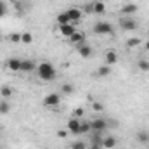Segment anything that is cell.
Wrapping results in <instances>:
<instances>
[{"label":"cell","instance_id":"cell-33","mask_svg":"<svg viewBox=\"0 0 149 149\" xmlns=\"http://www.w3.org/2000/svg\"><path fill=\"white\" fill-rule=\"evenodd\" d=\"M87 149H102V146H99V144H88Z\"/></svg>","mask_w":149,"mask_h":149},{"label":"cell","instance_id":"cell-2","mask_svg":"<svg viewBox=\"0 0 149 149\" xmlns=\"http://www.w3.org/2000/svg\"><path fill=\"white\" fill-rule=\"evenodd\" d=\"M137 21L132 17V16H123L121 19H120V28L121 30H125V31H134V30H137Z\"/></svg>","mask_w":149,"mask_h":149},{"label":"cell","instance_id":"cell-22","mask_svg":"<svg viewBox=\"0 0 149 149\" xmlns=\"http://www.w3.org/2000/svg\"><path fill=\"white\" fill-rule=\"evenodd\" d=\"M61 92L66 94V95H70V94L74 92V87L71 85V83H63V85H61Z\"/></svg>","mask_w":149,"mask_h":149},{"label":"cell","instance_id":"cell-16","mask_svg":"<svg viewBox=\"0 0 149 149\" xmlns=\"http://www.w3.org/2000/svg\"><path fill=\"white\" fill-rule=\"evenodd\" d=\"M137 141L141 144H149V132L148 130H139L137 132Z\"/></svg>","mask_w":149,"mask_h":149},{"label":"cell","instance_id":"cell-12","mask_svg":"<svg viewBox=\"0 0 149 149\" xmlns=\"http://www.w3.org/2000/svg\"><path fill=\"white\" fill-rule=\"evenodd\" d=\"M68 132L80 135V120H78V118H74L73 116V118L68 121Z\"/></svg>","mask_w":149,"mask_h":149},{"label":"cell","instance_id":"cell-29","mask_svg":"<svg viewBox=\"0 0 149 149\" xmlns=\"http://www.w3.org/2000/svg\"><path fill=\"white\" fill-rule=\"evenodd\" d=\"M10 42H14V43H19L21 42V33H10Z\"/></svg>","mask_w":149,"mask_h":149},{"label":"cell","instance_id":"cell-31","mask_svg":"<svg viewBox=\"0 0 149 149\" xmlns=\"http://www.w3.org/2000/svg\"><path fill=\"white\" fill-rule=\"evenodd\" d=\"M83 113H85V111H83V108H78V109H74V111H73V116H74V118H80Z\"/></svg>","mask_w":149,"mask_h":149},{"label":"cell","instance_id":"cell-26","mask_svg":"<svg viewBox=\"0 0 149 149\" xmlns=\"http://www.w3.org/2000/svg\"><path fill=\"white\" fill-rule=\"evenodd\" d=\"M71 149H87V142H83V141H76L71 144Z\"/></svg>","mask_w":149,"mask_h":149},{"label":"cell","instance_id":"cell-32","mask_svg":"<svg viewBox=\"0 0 149 149\" xmlns=\"http://www.w3.org/2000/svg\"><path fill=\"white\" fill-rule=\"evenodd\" d=\"M57 137H59V139H66V137H68V130H59V132H57Z\"/></svg>","mask_w":149,"mask_h":149},{"label":"cell","instance_id":"cell-15","mask_svg":"<svg viewBox=\"0 0 149 149\" xmlns=\"http://www.w3.org/2000/svg\"><path fill=\"white\" fill-rule=\"evenodd\" d=\"M121 12H123V16H132V14L137 12V5L135 3H127V5H123Z\"/></svg>","mask_w":149,"mask_h":149},{"label":"cell","instance_id":"cell-34","mask_svg":"<svg viewBox=\"0 0 149 149\" xmlns=\"http://www.w3.org/2000/svg\"><path fill=\"white\" fill-rule=\"evenodd\" d=\"M144 47H146V50H149V40L146 42V43H144Z\"/></svg>","mask_w":149,"mask_h":149},{"label":"cell","instance_id":"cell-1","mask_svg":"<svg viewBox=\"0 0 149 149\" xmlns=\"http://www.w3.org/2000/svg\"><path fill=\"white\" fill-rule=\"evenodd\" d=\"M37 74L40 80H43V81H52V80H56V68L50 64V63H40L37 66Z\"/></svg>","mask_w":149,"mask_h":149},{"label":"cell","instance_id":"cell-19","mask_svg":"<svg viewBox=\"0 0 149 149\" xmlns=\"http://www.w3.org/2000/svg\"><path fill=\"white\" fill-rule=\"evenodd\" d=\"M9 111H10L9 101H7V99H2V101H0V114H7Z\"/></svg>","mask_w":149,"mask_h":149},{"label":"cell","instance_id":"cell-36","mask_svg":"<svg viewBox=\"0 0 149 149\" xmlns=\"http://www.w3.org/2000/svg\"><path fill=\"white\" fill-rule=\"evenodd\" d=\"M0 2H5V0H0Z\"/></svg>","mask_w":149,"mask_h":149},{"label":"cell","instance_id":"cell-35","mask_svg":"<svg viewBox=\"0 0 149 149\" xmlns=\"http://www.w3.org/2000/svg\"><path fill=\"white\" fill-rule=\"evenodd\" d=\"M9 2H10V3H17L19 0H9Z\"/></svg>","mask_w":149,"mask_h":149},{"label":"cell","instance_id":"cell-5","mask_svg":"<svg viewBox=\"0 0 149 149\" xmlns=\"http://www.w3.org/2000/svg\"><path fill=\"white\" fill-rule=\"evenodd\" d=\"M59 102H61V97L56 92H52V94L43 97V106H47V108H56V106H59Z\"/></svg>","mask_w":149,"mask_h":149},{"label":"cell","instance_id":"cell-25","mask_svg":"<svg viewBox=\"0 0 149 149\" xmlns=\"http://www.w3.org/2000/svg\"><path fill=\"white\" fill-rule=\"evenodd\" d=\"M141 43H142L141 38H128V40H127V47H137V45H141Z\"/></svg>","mask_w":149,"mask_h":149},{"label":"cell","instance_id":"cell-14","mask_svg":"<svg viewBox=\"0 0 149 149\" xmlns=\"http://www.w3.org/2000/svg\"><path fill=\"white\" fill-rule=\"evenodd\" d=\"M118 63V54L114 52V50H109V52H106V56H104V64H108V66H113V64H116Z\"/></svg>","mask_w":149,"mask_h":149},{"label":"cell","instance_id":"cell-13","mask_svg":"<svg viewBox=\"0 0 149 149\" xmlns=\"http://www.w3.org/2000/svg\"><path fill=\"white\" fill-rule=\"evenodd\" d=\"M70 42L73 43L74 47H76V45H81V43H85V33H81V31H74L73 35L70 37Z\"/></svg>","mask_w":149,"mask_h":149},{"label":"cell","instance_id":"cell-24","mask_svg":"<svg viewBox=\"0 0 149 149\" xmlns=\"http://www.w3.org/2000/svg\"><path fill=\"white\" fill-rule=\"evenodd\" d=\"M21 42L23 43H33V35L31 33H28V31H24V33H21Z\"/></svg>","mask_w":149,"mask_h":149},{"label":"cell","instance_id":"cell-27","mask_svg":"<svg viewBox=\"0 0 149 149\" xmlns=\"http://www.w3.org/2000/svg\"><path fill=\"white\" fill-rule=\"evenodd\" d=\"M139 70H142V71H149V61H139Z\"/></svg>","mask_w":149,"mask_h":149},{"label":"cell","instance_id":"cell-3","mask_svg":"<svg viewBox=\"0 0 149 149\" xmlns=\"http://www.w3.org/2000/svg\"><path fill=\"white\" fill-rule=\"evenodd\" d=\"M94 33L97 35H113V24L106 21H97L94 24Z\"/></svg>","mask_w":149,"mask_h":149},{"label":"cell","instance_id":"cell-30","mask_svg":"<svg viewBox=\"0 0 149 149\" xmlns=\"http://www.w3.org/2000/svg\"><path fill=\"white\" fill-rule=\"evenodd\" d=\"M5 14H7V5H5V2H0V17Z\"/></svg>","mask_w":149,"mask_h":149},{"label":"cell","instance_id":"cell-7","mask_svg":"<svg viewBox=\"0 0 149 149\" xmlns=\"http://www.w3.org/2000/svg\"><path fill=\"white\" fill-rule=\"evenodd\" d=\"M35 70H37L35 61H31V59H21V71L23 73H31Z\"/></svg>","mask_w":149,"mask_h":149},{"label":"cell","instance_id":"cell-21","mask_svg":"<svg viewBox=\"0 0 149 149\" xmlns=\"http://www.w3.org/2000/svg\"><path fill=\"white\" fill-rule=\"evenodd\" d=\"M88 132H92L90 121H80V134H88Z\"/></svg>","mask_w":149,"mask_h":149},{"label":"cell","instance_id":"cell-8","mask_svg":"<svg viewBox=\"0 0 149 149\" xmlns=\"http://www.w3.org/2000/svg\"><path fill=\"white\" fill-rule=\"evenodd\" d=\"M74 31H76V28H74L73 23H68V24H61V26H59V33L66 38H70Z\"/></svg>","mask_w":149,"mask_h":149},{"label":"cell","instance_id":"cell-11","mask_svg":"<svg viewBox=\"0 0 149 149\" xmlns=\"http://www.w3.org/2000/svg\"><path fill=\"white\" fill-rule=\"evenodd\" d=\"M7 68L10 70V71H21V59H17V57H9L7 59Z\"/></svg>","mask_w":149,"mask_h":149},{"label":"cell","instance_id":"cell-23","mask_svg":"<svg viewBox=\"0 0 149 149\" xmlns=\"http://www.w3.org/2000/svg\"><path fill=\"white\" fill-rule=\"evenodd\" d=\"M109 73H111V66H108V64H104L97 70V76H108Z\"/></svg>","mask_w":149,"mask_h":149},{"label":"cell","instance_id":"cell-9","mask_svg":"<svg viewBox=\"0 0 149 149\" xmlns=\"http://www.w3.org/2000/svg\"><path fill=\"white\" fill-rule=\"evenodd\" d=\"M66 14H68V17H70V21H71V23H80V21H81V16H83L81 9H76V7L70 9Z\"/></svg>","mask_w":149,"mask_h":149},{"label":"cell","instance_id":"cell-10","mask_svg":"<svg viewBox=\"0 0 149 149\" xmlns=\"http://www.w3.org/2000/svg\"><path fill=\"white\" fill-rule=\"evenodd\" d=\"M116 144H118L116 137H113V135H104L102 137V149H113L116 148Z\"/></svg>","mask_w":149,"mask_h":149},{"label":"cell","instance_id":"cell-4","mask_svg":"<svg viewBox=\"0 0 149 149\" xmlns=\"http://www.w3.org/2000/svg\"><path fill=\"white\" fill-rule=\"evenodd\" d=\"M90 127H92V130L94 132H104V130H108V120L106 118H102V116H99V118H94V120H90Z\"/></svg>","mask_w":149,"mask_h":149},{"label":"cell","instance_id":"cell-6","mask_svg":"<svg viewBox=\"0 0 149 149\" xmlns=\"http://www.w3.org/2000/svg\"><path fill=\"white\" fill-rule=\"evenodd\" d=\"M76 50H78V54H80V56H81L83 59H88V57H92V54H94L92 47H90V45H87V43L76 45Z\"/></svg>","mask_w":149,"mask_h":149},{"label":"cell","instance_id":"cell-18","mask_svg":"<svg viewBox=\"0 0 149 149\" xmlns=\"http://www.w3.org/2000/svg\"><path fill=\"white\" fill-rule=\"evenodd\" d=\"M0 95H2V99H9L12 95V87H9V85L0 87Z\"/></svg>","mask_w":149,"mask_h":149},{"label":"cell","instance_id":"cell-28","mask_svg":"<svg viewBox=\"0 0 149 149\" xmlns=\"http://www.w3.org/2000/svg\"><path fill=\"white\" fill-rule=\"evenodd\" d=\"M92 108H94V111H97V113L104 111V104H101V102H92Z\"/></svg>","mask_w":149,"mask_h":149},{"label":"cell","instance_id":"cell-17","mask_svg":"<svg viewBox=\"0 0 149 149\" xmlns=\"http://www.w3.org/2000/svg\"><path fill=\"white\" fill-rule=\"evenodd\" d=\"M94 14H104L106 12V5L104 2H94Z\"/></svg>","mask_w":149,"mask_h":149},{"label":"cell","instance_id":"cell-20","mask_svg":"<svg viewBox=\"0 0 149 149\" xmlns=\"http://www.w3.org/2000/svg\"><path fill=\"white\" fill-rule=\"evenodd\" d=\"M56 19H57V24H59V26H61V24H68V23H71L66 12H61V14H59V16H57Z\"/></svg>","mask_w":149,"mask_h":149}]
</instances>
